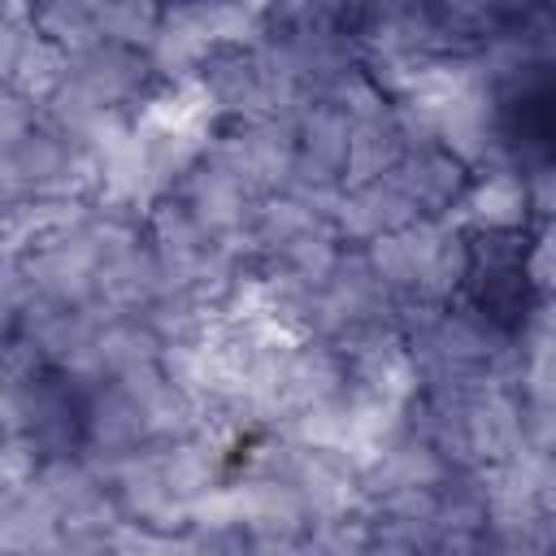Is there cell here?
I'll return each mask as SVG.
<instances>
[{
	"label": "cell",
	"mask_w": 556,
	"mask_h": 556,
	"mask_svg": "<svg viewBox=\"0 0 556 556\" xmlns=\"http://www.w3.org/2000/svg\"><path fill=\"white\" fill-rule=\"evenodd\" d=\"M469 295L482 308L486 321L495 326H517L530 313V261H526V239L508 230H491L473 256H469Z\"/></svg>",
	"instance_id": "obj_1"
},
{
	"label": "cell",
	"mask_w": 556,
	"mask_h": 556,
	"mask_svg": "<svg viewBox=\"0 0 556 556\" xmlns=\"http://www.w3.org/2000/svg\"><path fill=\"white\" fill-rule=\"evenodd\" d=\"M504 135L508 143L539 165H556V74H526L504 96Z\"/></svg>",
	"instance_id": "obj_2"
}]
</instances>
